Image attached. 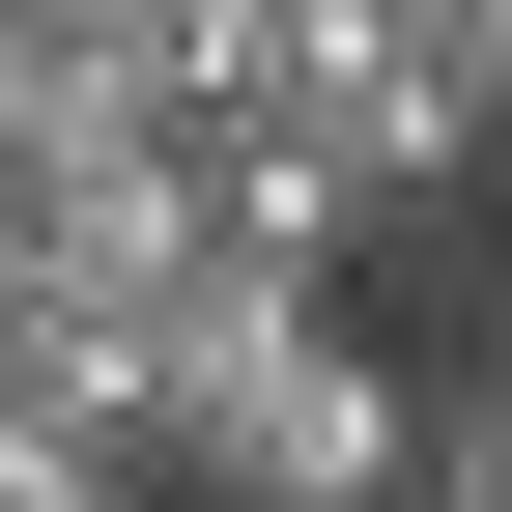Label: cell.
<instances>
[{
	"label": "cell",
	"mask_w": 512,
	"mask_h": 512,
	"mask_svg": "<svg viewBox=\"0 0 512 512\" xmlns=\"http://www.w3.org/2000/svg\"><path fill=\"white\" fill-rule=\"evenodd\" d=\"M256 114H285V143L313 171H342V200L370 228H399V200H456V86H427V29H399V0H256Z\"/></svg>",
	"instance_id": "6da1fadb"
},
{
	"label": "cell",
	"mask_w": 512,
	"mask_h": 512,
	"mask_svg": "<svg viewBox=\"0 0 512 512\" xmlns=\"http://www.w3.org/2000/svg\"><path fill=\"white\" fill-rule=\"evenodd\" d=\"M171 200H200V256H228V285H342V228H370L285 114H171Z\"/></svg>",
	"instance_id": "7a4b0ae2"
},
{
	"label": "cell",
	"mask_w": 512,
	"mask_h": 512,
	"mask_svg": "<svg viewBox=\"0 0 512 512\" xmlns=\"http://www.w3.org/2000/svg\"><path fill=\"white\" fill-rule=\"evenodd\" d=\"M427 29V86H456V143H512V0H399Z\"/></svg>",
	"instance_id": "3957f363"
},
{
	"label": "cell",
	"mask_w": 512,
	"mask_h": 512,
	"mask_svg": "<svg viewBox=\"0 0 512 512\" xmlns=\"http://www.w3.org/2000/svg\"><path fill=\"white\" fill-rule=\"evenodd\" d=\"M399 512H512V370H484V399H427V484Z\"/></svg>",
	"instance_id": "277c9868"
},
{
	"label": "cell",
	"mask_w": 512,
	"mask_h": 512,
	"mask_svg": "<svg viewBox=\"0 0 512 512\" xmlns=\"http://www.w3.org/2000/svg\"><path fill=\"white\" fill-rule=\"evenodd\" d=\"M86 512H171V484H86Z\"/></svg>",
	"instance_id": "5b68a950"
}]
</instances>
